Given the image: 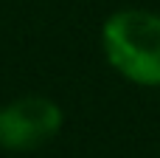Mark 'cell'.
Masks as SVG:
<instances>
[{
  "label": "cell",
  "instance_id": "cell-1",
  "mask_svg": "<svg viewBox=\"0 0 160 158\" xmlns=\"http://www.w3.org/2000/svg\"><path fill=\"white\" fill-rule=\"evenodd\" d=\"M110 65L138 85H160V14L127 8L104 23Z\"/></svg>",
  "mask_w": 160,
  "mask_h": 158
},
{
  "label": "cell",
  "instance_id": "cell-2",
  "mask_svg": "<svg viewBox=\"0 0 160 158\" xmlns=\"http://www.w3.org/2000/svg\"><path fill=\"white\" fill-rule=\"evenodd\" d=\"M62 110L45 96H22L0 110V147L34 150L56 136Z\"/></svg>",
  "mask_w": 160,
  "mask_h": 158
}]
</instances>
